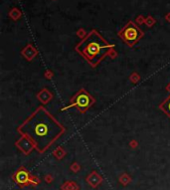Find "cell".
<instances>
[{"label": "cell", "mask_w": 170, "mask_h": 190, "mask_svg": "<svg viewBox=\"0 0 170 190\" xmlns=\"http://www.w3.org/2000/svg\"><path fill=\"white\" fill-rule=\"evenodd\" d=\"M94 103L96 100L93 98V96H91V94L88 93L86 90L82 89L71 99L70 105L63 108L62 110H66L70 108H76L81 114H85Z\"/></svg>", "instance_id": "4"}, {"label": "cell", "mask_w": 170, "mask_h": 190, "mask_svg": "<svg viewBox=\"0 0 170 190\" xmlns=\"http://www.w3.org/2000/svg\"><path fill=\"white\" fill-rule=\"evenodd\" d=\"M159 108H160V110H162L165 114H167V116L170 118V96L167 98L166 100H164V101L160 104Z\"/></svg>", "instance_id": "6"}, {"label": "cell", "mask_w": 170, "mask_h": 190, "mask_svg": "<svg viewBox=\"0 0 170 190\" xmlns=\"http://www.w3.org/2000/svg\"><path fill=\"white\" fill-rule=\"evenodd\" d=\"M76 51L93 68L96 67L114 49L113 44L108 43L96 30L89 32L76 46Z\"/></svg>", "instance_id": "2"}, {"label": "cell", "mask_w": 170, "mask_h": 190, "mask_svg": "<svg viewBox=\"0 0 170 190\" xmlns=\"http://www.w3.org/2000/svg\"><path fill=\"white\" fill-rule=\"evenodd\" d=\"M117 35L127 46L133 47L144 36V33L133 21H129L121 30H119Z\"/></svg>", "instance_id": "3"}, {"label": "cell", "mask_w": 170, "mask_h": 190, "mask_svg": "<svg viewBox=\"0 0 170 190\" xmlns=\"http://www.w3.org/2000/svg\"><path fill=\"white\" fill-rule=\"evenodd\" d=\"M36 177H31V175L29 174V172L26 170L25 168L21 167L17 170V172L14 175V180L18 183L21 186H24V185H28V184H35L36 183L33 182V179H35Z\"/></svg>", "instance_id": "5"}, {"label": "cell", "mask_w": 170, "mask_h": 190, "mask_svg": "<svg viewBox=\"0 0 170 190\" xmlns=\"http://www.w3.org/2000/svg\"><path fill=\"white\" fill-rule=\"evenodd\" d=\"M17 131L30 139L34 147L42 153L65 132V127L44 106H39L19 126Z\"/></svg>", "instance_id": "1"}]
</instances>
